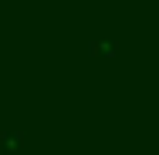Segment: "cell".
<instances>
[{
	"label": "cell",
	"instance_id": "1",
	"mask_svg": "<svg viewBox=\"0 0 159 155\" xmlns=\"http://www.w3.org/2000/svg\"><path fill=\"white\" fill-rule=\"evenodd\" d=\"M20 145H24V131L20 128H3L0 131V149L3 152H17Z\"/></svg>",
	"mask_w": 159,
	"mask_h": 155
},
{
	"label": "cell",
	"instance_id": "2",
	"mask_svg": "<svg viewBox=\"0 0 159 155\" xmlns=\"http://www.w3.org/2000/svg\"><path fill=\"white\" fill-rule=\"evenodd\" d=\"M95 54H115L119 51V37H112V34H102V37H92V44H88Z\"/></svg>",
	"mask_w": 159,
	"mask_h": 155
}]
</instances>
